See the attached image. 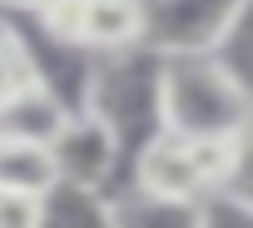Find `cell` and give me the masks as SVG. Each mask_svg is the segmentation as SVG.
Instances as JSON below:
<instances>
[{
    "mask_svg": "<svg viewBox=\"0 0 253 228\" xmlns=\"http://www.w3.org/2000/svg\"><path fill=\"white\" fill-rule=\"evenodd\" d=\"M129 189L159 193V198H179V203H204L213 193V179L199 159L194 134H174L159 129L134 159H129Z\"/></svg>",
    "mask_w": 253,
    "mask_h": 228,
    "instance_id": "cell-3",
    "label": "cell"
},
{
    "mask_svg": "<svg viewBox=\"0 0 253 228\" xmlns=\"http://www.w3.org/2000/svg\"><path fill=\"white\" fill-rule=\"evenodd\" d=\"M243 0H144V45L159 55H213Z\"/></svg>",
    "mask_w": 253,
    "mask_h": 228,
    "instance_id": "cell-2",
    "label": "cell"
},
{
    "mask_svg": "<svg viewBox=\"0 0 253 228\" xmlns=\"http://www.w3.org/2000/svg\"><path fill=\"white\" fill-rule=\"evenodd\" d=\"M60 154L45 139H20V134H0V189L15 193H50L60 184Z\"/></svg>",
    "mask_w": 253,
    "mask_h": 228,
    "instance_id": "cell-7",
    "label": "cell"
},
{
    "mask_svg": "<svg viewBox=\"0 0 253 228\" xmlns=\"http://www.w3.org/2000/svg\"><path fill=\"white\" fill-rule=\"evenodd\" d=\"M60 0H0V10H50Z\"/></svg>",
    "mask_w": 253,
    "mask_h": 228,
    "instance_id": "cell-12",
    "label": "cell"
},
{
    "mask_svg": "<svg viewBox=\"0 0 253 228\" xmlns=\"http://www.w3.org/2000/svg\"><path fill=\"white\" fill-rule=\"evenodd\" d=\"M228 193H238L248 208H253V124L238 134V164H233V174H228V184H223Z\"/></svg>",
    "mask_w": 253,
    "mask_h": 228,
    "instance_id": "cell-11",
    "label": "cell"
},
{
    "mask_svg": "<svg viewBox=\"0 0 253 228\" xmlns=\"http://www.w3.org/2000/svg\"><path fill=\"white\" fill-rule=\"evenodd\" d=\"M159 114L174 134H243L253 99L218 55H164Z\"/></svg>",
    "mask_w": 253,
    "mask_h": 228,
    "instance_id": "cell-1",
    "label": "cell"
},
{
    "mask_svg": "<svg viewBox=\"0 0 253 228\" xmlns=\"http://www.w3.org/2000/svg\"><path fill=\"white\" fill-rule=\"evenodd\" d=\"M40 15L50 30H60L65 40L94 55H119L129 45H144V0H60Z\"/></svg>",
    "mask_w": 253,
    "mask_h": 228,
    "instance_id": "cell-4",
    "label": "cell"
},
{
    "mask_svg": "<svg viewBox=\"0 0 253 228\" xmlns=\"http://www.w3.org/2000/svg\"><path fill=\"white\" fill-rule=\"evenodd\" d=\"M55 154H60V174L89 189H109V179L124 169V144L99 109L70 114L65 129L55 134Z\"/></svg>",
    "mask_w": 253,
    "mask_h": 228,
    "instance_id": "cell-5",
    "label": "cell"
},
{
    "mask_svg": "<svg viewBox=\"0 0 253 228\" xmlns=\"http://www.w3.org/2000/svg\"><path fill=\"white\" fill-rule=\"evenodd\" d=\"M70 114H75V109H70L50 84L25 79L15 94L0 99V134H20V139H45V144H55V134L65 129Z\"/></svg>",
    "mask_w": 253,
    "mask_h": 228,
    "instance_id": "cell-6",
    "label": "cell"
},
{
    "mask_svg": "<svg viewBox=\"0 0 253 228\" xmlns=\"http://www.w3.org/2000/svg\"><path fill=\"white\" fill-rule=\"evenodd\" d=\"M228 70H233V79L248 89V99H253V0H243V10L233 15V25L223 30V40H218V50H213Z\"/></svg>",
    "mask_w": 253,
    "mask_h": 228,
    "instance_id": "cell-8",
    "label": "cell"
},
{
    "mask_svg": "<svg viewBox=\"0 0 253 228\" xmlns=\"http://www.w3.org/2000/svg\"><path fill=\"white\" fill-rule=\"evenodd\" d=\"M25 79H35L30 55H25V40H20V30H15L10 10H0V99L15 94Z\"/></svg>",
    "mask_w": 253,
    "mask_h": 228,
    "instance_id": "cell-9",
    "label": "cell"
},
{
    "mask_svg": "<svg viewBox=\"0 0 253 228\" xmlns=\"http://www.w3.org/2000/svg\"><path fill=\"white\" fill-rule=\"evenodd\" d=\"M40 223H45V198L40 193L0 189V228H40Z\"/></svg>",
    "mask_w": 253,
    "mask_h": 228,
    "instance_id": "cell-10",
    "label": "cell"
}]
</instances>
